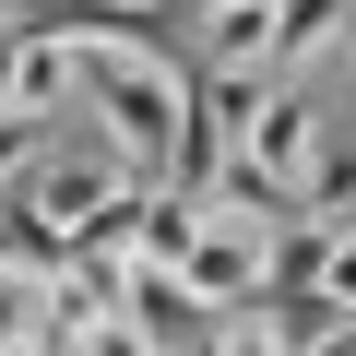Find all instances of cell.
I'll return each instance as SVG.
<instances>
[{
  "mask_svg": "<svg viewBox=\"0 0 356 356\" xmlns=\"http://www.w3.org/2000/svg\"><path fill=\"white\" fill-rule=\"evenodd\" d=\"M72 95H83V48L36 24V36H24V60H13V107H24V119H48V107H72Z\"/></svg>",
  "mask_w": 356,
  "mask_h": 356,
  "instance_id": "cell-5",
  "label": "cell"
},
{
  "mask_svg": "<svg viewBox=\"0 0 356 356\" xmlns=\"http://www.w3.org/2000/svg\"><path fill=\"white\" fill-rule=\"evenodd\" d=\"M261 261H273V226H226V214H202V238H191V273L202 285V309L214 321H238V309H261Z\"/></svg>",
  "mask_w": 356,
  "mask_h": 356,
  "instance_id": "cell-2",
  "label": "cell"
},
{
  "mask_svg": "<svg viewBox=\"0 0 356 356\" xmlns=\"http://www.w3.org/2000/svg\"><path fill=\"white\" fill-rule=\"evenodd\" d=\"M238 154H261L273 178H297V191H309V166H321V131H309V107H297L285 83H261V95H250V119H238Z\"/></svg>",
  "mask_w": 356,
  "mask_h": 356,
  "instance_id": "cell-4",
  "label": "cell"
},
{
  "mask_svg": "<svg viewBox=\"0 0 356 356\" xmlns=\"http://www.w3.org/2000/svg\"><path fill=\"white\" fill-rule=\"evenodd\" d=\"M83 356H166V344H154V332L119 309V321H95V332H83Z\"/></svg>",
  "mask_w": 356,
  "mask_h": 356,
  "instance_id": "cell-12",
  "label": "cell"
},
{
  "mask_svg": "<svg viewBox=\"0 0 356 356\" xmlns=\"http://www.w3.org/2000/svg\"><path fill=\"white\" fill-rule=\"evenodd\" d=\"M119 191H131V178H119V166H95V154H36L13 202H24V214H48L60 238H83V226H95V214H107Z\"/></svg>",
  "mask_w": 356,
  "mask_h": 356,
  "instance_id": "cell-3",
  "label": "cell"
},
{
  "mask_svg": "<svg viewBox=\"0 0 356 356\" xmlns=\"http://www.w3.org/2000/svg\"><path fill=\"white\" fill-rule=\"evenodd\" d=\"M83 107L107 119L119 166L154 178L178 154V119H191V72H178V60H83Z\"/></svg>",
  "mask_w": 356,
  "mask_h": 356,
  "instance_id": "cell-1",
  "label": "cell"
},
{
  "mask_svg": "<svg viewBox=\"0 0 356 356\" xmlns=\"http://www.w3.org/2000/svg\"><path fill=\"white\" fill-rule=\"evenodd\" d=\"M321 309L356 321V226H321Z\"/></svg>",
  "mask_w": 356,
  "mask_h": 356,
  "instance_id": "cell-8",
  "label": "cell"
},
{
  "mask_svg": "<svg viewBox=\"0 0 356 356\" xmlns=\"http://www.w3.org/2000/svg\"><path fill=\"white\" fill-rule=\"evenodd\" d=\"M202 13H261V24H273V0H202Z\"/></svg>",
  "mask_w": 356,
  "mask_h": 356,
  "instance_id": "cell-14",
  "label": "cell"
},
{
  "mask_svg": "<svg viewBox=\"0 0 356 356\" xmlns=\"http://www.w3.org/2000/svg\"><path fill=\"white\" fill-rule=\"evenodd\" d=\"M191 13H202V0H191Z\"/></svg>",
  "mask_w": 356,
  "mask_h": 356,
  "instance_id": "cell-15",
  "label": "cell"
},
{
  "mask_svg": "<svg viewBox=\"0 0 356 356\" xmlns=\"http://www.w3.org/2000/svg\"><path fill=\"white\" fill-rule=\"evenodd\" d=\"M191 238H202V191H154V202H143V250H131V261H191Z\"/></svg>",
  "mask_w": 356,
  "mask_h": 356,
  "instance_id": "cell-7",
  "label": "cell"
},
{
  "mask_svg": "<svg viewBox=\"0 0 356 356\" xmlns=\"http://www.w3.org/2000/svg\"><path fill=\"white\" fill-rule=\"evenodd\" d=\"M36 309H48V285H36V273H0V356L36 332Z\"/></svg>",
  "mask_w": 356,
  "mask_h": 356,
  "instance_id": "cell-10",
  "label": "cell"
},
{
  "mask_svg": "<svg viewBox=\"0 0 356 356\" xmlns=\"http://www.w3.org/2000/svg\"><path fill=\"white\" fill-rule=\"evenodd\" d=\"M202 356H285V332H261V309H238V321H214Z\"/></svg>",
  "mask_w": 356,
  "mask_h": 356,
  "instance_id": "cell-11",
  "label": "cell"
},
{
  "mask_svg": "<svg viewBox=\"0 0 356 356\" xmlns=\"http://www.w3.org/2000/svg\"><path fill=\"white\" fill-rule=\"evenodd\" d=\"M344 36V0H273V36H261V83H285L297 60H321Z\"/></svg>",
  "mask_w": 356,
  "mask_h": 356,
  "instance_id": "cell-6",
  "label": "cell"
},
{
  "mask_svg": "<svg viewBox=\"0 0 356 356\" xmlns=\"http://www.w3.org/2000/svg\"><path fill=\"white\" fill-rule=\"evenodd\" d=\"M13 60H24V36H0V107H13Z\"/></svg>",
  "mask_w": 356,
  "mask_h": 356,
  "instance_id": "cell-13",
  "label": "cell"
},
{
  "mask_svg": "<svg viewBox=\"0 0 356 356\" xmlns=\"http://www.w3.org/2000/svg\"><path fill=\"white\" fill-rule=\"evenodd\" d=\"M48 154V119H24V107H0V191H24V166Z\"/></svg>",
  "mask_w": 356,
  "mask_h": 356,
  "instance_id": "cell-9",
  "label": "cell"
}]
</instances>
